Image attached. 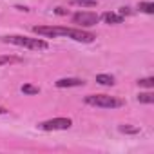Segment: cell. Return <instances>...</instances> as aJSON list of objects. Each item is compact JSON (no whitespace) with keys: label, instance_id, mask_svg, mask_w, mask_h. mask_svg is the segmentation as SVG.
Segmentation results:
<instances>
[{"label":"cell","instance_id":"cell-1","mask_svg":"<svg viewBox=\"0 0 154 154\" xmlns=\"http://www.w3.org/2000/svg\"><path fill=\"white\" fill-rule=\"evenodd\" d=\"M33 33L47 36V38H54V36H67L74 42H82V44H91L94 42L96 35L82 29V27H63V26H35Z\"/></svg>","mask_w":154,"mask_h":154},{"label":"cell","instance_id":"cell-2","mask_svg":"<svg viewBox=\"0 0 154 154\" xmlns=\"http://www.w3.org/2000/svg\"><path fill=\"white\" fill-rule=\"evenodd\" d=\"M2 42L13 44V45H18V47H26V49H33V51H44V49L49 47V44L44 38H29V36H22V35L2 36Z\"/></svg>","mask_w":154,"mask_h":154},{"label":"cell","instance_id":"cell-3","mask_svg":"<svg viewBox=\"0 0 154 154\" xmlns=\"http://www.w3.org/2000/svg\"><path fill=\"white\" fill-rule=\"evenodd\" d=\"M85 103L93 107H102V109H118V107H123L125 102L109 94H89L85 96Z\"/></svg>","mask_w":154,"mask_h":154},{"label":"cell","instance_id":"cell-4","mask_svg":"<svg viewBox=\"0 0 154 154\" xmlns=\"http://www.w3.org/2000/svg\"><path fill=\"white\" fill-rule=\"evenodd\" d=\"M72 22L78 24L80 27H93L100 22V17L93 11H78L72 15Z\"/></svg>","mask_w":154,"mask_h":154},{"label":"cell","instance_id":"cell-5","mask_svg":"<svg viewBox=\"0 0 154 154\" xmlns=\"http://www.w3.org/2000/svg\"><path fill=\"white\" fill-rule=\"evenodd\" d=\"M71 125H72V120L71 118H53V120L42 122L38 127L42 131H67Z\"/></svg>","mask_w":154,"mask_h":154},{"label":"cell","instance_id":"cell-6","mask_svg":"<svg viewBox=\"0 0 154 154\" xmlns=\"http://www.w3.org/2000/svg\"><path fill=\"white\" fill-rule=\"evenodd\" d=\"M54 84H56L58 89H65V87H80V85H84L85 82L80 80V78H60V80H56Z\"/></svg>","mask_w":154,"mask_h":154},{"label":"cell","instance_id":"cell-7","mask_svg":"<svg viewBox=\"0 0 154 154\" xmlns=\"http://www.w3.org/2000/svg\"><path fill=\"white\" fill-rule=\"evenodd\" d=\"M102 18H103V22L109 24V26H111V24H112V26H116V24H123V17L118 15V13H105Z\"/></svg>","mask_w":154,"mask_h":154},{"label":"cell","instance_id":"cell-8","mask_svg":"<svg viewBox=\"0 0 154 154\" xmlns=\"http://www.w3.org/2000/svg\"><path fill=\"white\" fill-rule=\"evenodd\" d=\"M96 82L100 85L109 87V85H114V76H111V74H96Z\"/></svg>","mask_w":154,"mask_h":154},{"label":"cell","instance_id":"cell-9","mask_svg":"<svg viewBox=\"0 0 154 154\" xmlns=\"http://www.w3.org/2000/svg\"><path fill=\"white\" fill-rule=\"evenodd\" d=\"M71 6H78V8H96V0H71Z\"/></svg>","mask_w":154,"mask_h":154},{"label":"cell","instance_id":"cell-10","mask_svg":"<svg viewBox=\"0 0 154 154\" xmlns=\"http://www.w3.org/2000/svg\"><path fill=\"white\" fill-rule=\"evenodd\" d=\"M138 9L143 11V13H147V15H152L154 13V4L152 2H140L138 4Z\"/></svg>","mask_w":154,"mask_h":154},{"label":"cell","instance_id":"cell-11","mask_svg":"<svg viewBox=\"0 0 154 154\" xmlns=\"http://www.w3.org/2000/svg\"><path fill=\"white\" fill-rule=\"evenodd\" d=\"M138 102L140 103H154V94L152 93H140L138 94Z\"/></svg>","mask_w":154,"mask_h":154},{"label":"cell","instance_id":"cell-12","mask_svg":"<svg viewBox=\"0 0 154 154\" xmlns=\"http://www.w3.org/2000/svg\"><path fill=\"white\" fill-rule=\"evenodd\" d=\"M118 131L120 132H123V134H138L140 132V127H132V125H120L118 127Z\"/></svg>","mask_w":154,"mask_h":154},{"label":"cell","instance_id":"cell-13","mask_svg":"<svg viewBox=\"0 0 154 154\" xmlns=\"http://www.w3.org/2000/svg\"><path fill=\"white\" fill-rule=\"evenodd\" d=\"M17 62H20V58H17V56H9V54H2V56H0V67L8 65V63H17Z\"/></svg>","mask_w":154,"mask_h":154},{"label":"cell","instance_id":"cell-14","mask_svg":"<svg viewBox=\"0 0 154 154\" xmlns=\"http://www.w3.org/2000/svg\"><path fill=\"white\" fill-rule=\"evenodd\" d=\"M20 91H22L24 94H38V93H40V89H38V87H35V85H31V84L22 85V87H20Z\"/></svg>","mask_w":154,"mask_h":154},{"label":"cell","instance_id":"cell-15","mask_svg":"<svg viewBox=\"0 0 154 154\" xmlns=\"http://www.w3.org/2000/svg\"><path fill=\"white\" fill-rule=\"evenodd\" d=\"M138 85H140V87L152 89V87H154V78H141V80H138Z\"/></svg>","mask_w":154,"mask_h":154},{"label":"cell","instance_id":"cell-16","mask_svg":"<svg viewBox=\"0 0 154 154\" xmlns=\"http://www.w3.org/2000/svg\"><path fill=\"white\" fill-rule=\"evenodd\" d=\"M118 15H122V17H125V15H131V11H129V8H122V9L118 11Z\"/></svg>","mask_w":154,"mask_h":154},{"label":"cell","instance_id":"cell-17","mask_svg":"<svg viewBox=\"0 0 154 154\" xmlns=\"http://www.w3.org/2000/svg\"><path fill=\"white\" fill-rule=\"evenodd\" d=\"M8 112V109H4V107H0V114H6Z\"/></svg>","mask_w":154,"mask_h":154}]
</instances>
